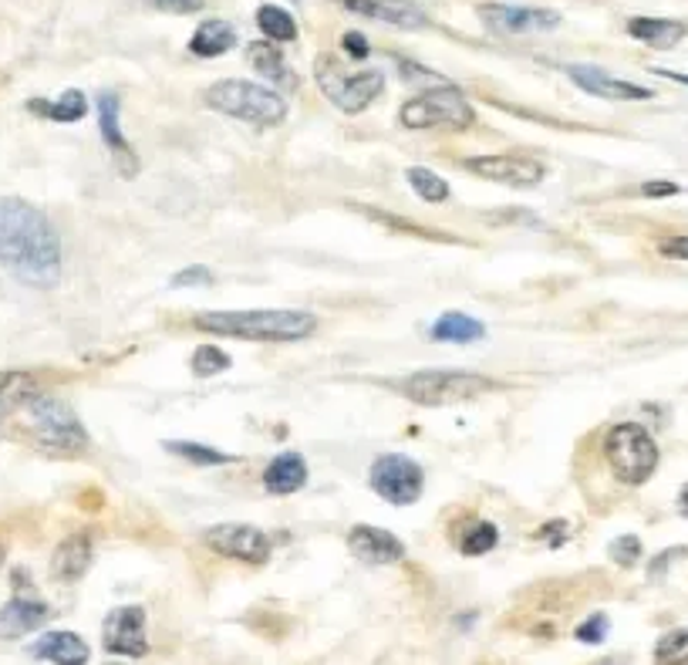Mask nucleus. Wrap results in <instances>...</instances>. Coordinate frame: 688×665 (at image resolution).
Wrapping results in <instances>:
<instances>
[{
    "label": "nucleus",
    "mask_w": 688,
    "mask_h": 665,
    "mask_svg": "<svg viewBox=\"0 0 688 665\" xmlns=\"http://www.w3.org/2000/svg\"><path fill=\"white\" fill-rule=\"evenodd\" d=\"M0 268L31 288L61 281V236L54 223L18 197H0Z\"/></svg>",
    "instance_id": "f257e3e1"
},
{
    "label": "nucleus",
    "mask_w": 688,
    "mask_h": 665,
    "mask_svg": "<svg viewBox=\"0 0 688 665\" xmlns=\"http://www.w3.org/2000/svg\"><path fill=\"white\" fill-rule=\"evenodd\" d=\"M193 328L210 335L240 339V342H304L317 331V314L311 311H203L193 318Z\"/></svg>",
    "instance_id": "f03ea898"
},
{
    "label": "nucleus",
    "mask_w": 688,
    "mask_h": 665,
    "mask_svg": "<svg viewBox=\"0 0 688 665\" xmlns=\"http://www.w3.org/2000/svg\"><path fill=\"white\" fill-rule=\"evenodd\" d=\"M203 102L213 112L240 119L253 129H274L287 119V102L274 89H264V85H256V81H243V78L216 81V85L206 89Z\"/></svg>",
    "instance_id": "7ed1b4c3"
},
{
    "label": "nucleus",
    "mask_w": 688,
    "mask_h": 665,
    "mask_svg": "<svg viewBox=\"0 0 688 665\" xmlns=\"http://www.w3.org/2000/svg\"><path fill=\"white\" fill-rule=\"evenodd\" d=\"M405 399L418 405H453V402H469L476 395L496 392L499 382L486 379L479 372H459V369H422L412 375H402L392 382Z\"/></svg>",
    "instance_id": "20e7f679"
},
{
    "label": "nucleus",
    "mask_w": 688,
    "mask_h": 665,
    "mask_svg": "<svg viewBox=\"0 0 688 665\" xmlns=\"http://www.w3.org/2000/svg\"><path fill=\"white\" fill-rule=\"evenodd\" d=\"M314 78L324 92V99L341 109L344 115H358L365 112L382 92H385V74L378 68H362L352 71L344 68L334 54H321L314 64Z\"/></svg>",
    "instance_id": "39448f33"
},
{
    "label": "nucleus",
    "mask_w": 688,
    "mask_h": 665,
    "mask_svg": "<svg viewBox=\"0 0 688 665\" xmlns=\"http://www.w3.org/2000/svg\"><path fill=\"white\" fill-rule=\"evenodd\" d=\"M24 412L31 420L34 440L44 450H51V453H81L84 446H89V433H84L81 420L64 399L38 392V395L28 399Z\"/></svg>",
    "instance_id": "423d86ee"
},
{
    "label": "nucleus",
    "mask_w": 688,
    "mask_h": 665,
    "mask_svg": "<svg viewBox=\"0 0 688 665\" xmlns=\"http://www.w3.org/2000/svg\"><path fill=\"white\" fill-rule=\"evenodd\" d=\"M605 456L615 476L628 486H641L658 470V446L641 423H618L605 436Z\"/></svg>",
    "instance_id": "0eeeda50"
},
{
    "label": "nucleus",
    "mask_w": 688,
    "mask_h": 665,
    "mask_svg": "<svg viewBox=\"0 0 688 665\" xmlns=\"http://www.w3.org/2000/svg\"><path fill=\"white\" fill-rule=\"evenodd\" d=\"M398 122L405 129H469L476 122V112L449 81V85L425 89L422 95L408 99L398 109Z\"/></svg>",
    "instance_id": "6e6552de"
},
{
    "label": "nucleus",
    "mask_w": 688,
    "mask_h": 665,
    "mask_svg": "<svg viewBox=\"0 0 688 665\" xmlns=\"http://www.w3.org/2000/svg\"><path fill=\"white\" fill-rule=\"evenodd\" d=\"M463 165L469 173H476L479 180L499 183V187H513V190H534L547 180V165L534 155L524 152H489V155H469L463 159Z\"/></svg>",
    "instance_id": "1a4fd4ad"
},
{
    "label": "nucleus",
    "mask_w": 688,
    "mask_h": 665,
    "mask_svg": "<svg viewBox=\"0 0 688 665\" xmlns=\"http://www.w3.org/2000/svg\"><path fill=\"white\" fill-rule=\"evenodd\" d=\"M368 483L382 501H388L395 507H408L425 490V473L415 460H408L402 453H385L372 463Z\"/></svg>",
    "instance_id": "9d476101"
},
{
    "label": "nucleus",
    "mask_w": 688,
    "mask_h": 665,
    "mask_svg": "<svg viewBox=\"0 0 688 665\" xmlns=\"http://www.w3.org/2000/svg\"><path fill=\"white\" fill-rule=\"evenodd\" d=\"M203 544L220 557L243 561V564H267L274 551L271 537L253 524H216L203 534Z\"/></svg>",
    "instance_id": "9b49d317"
},
{
    "label": "nucleus",
    "mask_w": 688,
    "mask_h": 665,
    "mask_svg": "<svg viewBox=\"0 0 688 665\" xmlns=\"http://www.w3.org/2000/svg\"><path fill=\"white\" fill-rule=\"evenodd\" d=\"M102 645L112 655L125 658H142L149 655V635H145V608L139 605H122L105 615L102 625Z\"/></svg>",
    "instance_id": "f8f14e48"
},
{
    "label": "nucleus",
    "mask_w": 688,
    "mask_h": 665,
    "mask_svg": "<svg viewBox=\"0 0 688 665\" xmlns=\"http://www.w3.org/2000/svg\"><path fill=\"white\" fill-rule=\"evenodd\" d=\"M483 24L499 34V38H516V34H540L554 31L560 24L557 11L547 8H516V4H483L479 8Z\"/></svg>",
    "instance_id": "ddd939ff"
},
{
    "label": "nucleus",
    "mask_w": 688,
    "mask_h": 665,
    "mask_svg": "<svg viewBox=\"0 0 688 665\" xmlns=\"http://www.w3.org/2000/svg\"><path fill=\"white\" fill-rule=\"evenodd\" d=\"M564 74L574 81L577 89H584L594 99H608V102H648V99H655L651 89H641V85H635V81L615 78L597 64H564Z\"/></svg>",
    "instance_id": "4468645a"
},
{
    "label": "nucleus",
    "mask_w": 688,
    "mask_h": 665,
    "mask_svg": "<svg viewBox=\"0 0 688 665\" xmlns=\"http://www.w3.org/2000/svg\"><path fill=\"white\" fill-rule=\"evenodd\" d=\"M99 129H102V139H105L112 159H115V170L125 180H135L139 177V155L122 135V99L115 92H105L99 99Z\"/></svg>",
    "instance_id": "2eb2a0df"
},
{
    "label": "nucleus",
    "mask_w": 688,
    "mask_h": 665,
    "mask_svg": "<svg viewBox=\"0 0 688 665\" xmlns=\"http://www.w3.org/2000/svg\"><path fill=\"white\" fill-rule=\"evenodd\" d=\"M341 8H348L352 14L382 21L388 28H402V31H422L433 21H428L425 8H418L415 0H341Z\"/></svg>",
    "instance_id": "dca6fc26"
},
{
    "label": "nucleus",
    "mask_w": 688,
    "mask_h": 665,
    "mask_svg": "<svg viewBox=\"0 0 688 665\" xmlns=\"http://www.w3.org/2000/svg\"><path fill=\"white\" fill-rule=\"evenodd\" d=\"M348 551L362 561V564H395L405 557V544L385 531V527H368V524H358L352 527L348 534Z\"/></svg>",
    "instance_id": "f3484780"
},
{
    "label": "nucleus",
    "mask_w": 688,
    "mask_h": 665,
    "mask_svg": "<svg viewBox=\"0 0 688 665\" xmlns=\"http://www.w3.org/2000/svg\"><path fill=\"white\" fill-rule=\"evenodd\" d=\"M48 618H51V608L41 598L18 595V598H11L4 608H0V638H4V642L24 638V635L38 632Z\"/></svg>",
    "instance_id": "a211bd4d"
},
{
    "label": "nucleus",
    "mask_w": 688,
    "mask_h": 665,
    "mask_svg": "<svg viewBox=\"0 0 688 665\" xmlns=\"http://www.w3.org/2000/svg\"><path fill=\"white\" fill-rule=\"evenodd\" d=\"M92 557H95V547L89 534H68L51 554V574L64 581V585H74V581H81L84 571L92 567Z\"/></svg>",
    "instance_id": "6ab92c4d"
},
{
    "label": "nucleus",
    "mask_w": 688,
    "mask_h": 665,
    "mask_svg": "<svg viewBox=\"0 0 688 665\" xmlns=\"http://www.w3.org/2000/svg\"><path fill=\"white\" fill-rule=\"evenodd\" d=\"M34 658H44L51 665H89L92 648L74 632H48L34 642Z\"/></svg>",
    "instance_id": "aec40b11"
},
{
    "label": "nucleus",
    "mask_w": 688,
    "mask_h": 665,
    "mask_svg": "<svg viewBox=\"0 0 688 665\" xmlns=\"http://www.w3.org/2000/svg\"><path fill=\"white\" fill-rule=\"evenodd\" d=\"M307 483V463L301 453H281L267 470H264V486L277 496L297 493Z\"/></svg>",
    "instance_id": "412c9836"
},
{
    "label": "nucleus",
    "mask_w": 688,
    "mask_h": 665,
    "mask_svg": "<svg viewBox=\"0 0 688 665\" xmlns=\"http://www.w3.org/2000/svg\"><path fill=\"white\" fill-rule=\"evenodd\" d=\"M236 44V24L223 21V18H213V21H203L193 38H190V51L196 58H220L226 54L230 48Z\"/></svg>",
    "instance_id": "4be33fe9"
},
{
    "label": "nucleus",
    "mask_w": 688,
    "mask_h": 665,
    "mask_svg": "<svg viewBox=\"0 0 688 665\" xmlns=\"http://www.w3.org/2000/svg\"><path fill=\"white\" fill-rule=\"evenodd\" d=\"M246 61L261 71L267 81H274L277 89H297V74L287 68V61H284V54L274 48V44H264V41H253L250 48H246Z\"/></svg>",
    "instance_id": "5701e85b"
},
{
    "label": "nucleus",
    "mask_w": 688,
    "mask_h": 665,
    "mask_svg": "<svg viewBox=\"0 0 688 665\" xmlns=\"http://www.w3.org/2000/svg\"><path fill=\"white\" fill-rule=\"evenodd\" d=\"M628 34L635 41L648 44V48L668 51V48H675L685 38V24L668 21V18H631L628 21Z\"/></svg>",
    "instance_id": "b1692460"
},
{
    "label": "nucleus",
    "mask_w": 688,
    "mask_h": 665,
    "mask_svg": "<svg viewBox=\"0 0 688 665\" xmlns=\"http://www.w3.org/2000/svg\"><path fill=\"white\" fill-rule=\"evenodd\" d=\"M428 335H433L436 342L469 345V342H479V339L486 335V324L476 321V318H469V314H463V311H446V314L433 324V331H428Z\"/></svg>",
    "instance_id": "393cba45"
},
{
    "label": "nucleus",
    "mask_w": 688,
    "mask_h": 665,
    "mask_svg": "<svg viewBox=\"0 0 688 665\" xmlns=\"http://www.w3.org/2000/svg\"><path fill=\"white\" fill-rule=\"evenodd\" d=\"M28 109H31L34 115H44V119H51V122L68 125V122L84 119V112H89V99H84L78 89H71V92H64V95H61V99H54V102L31 99V102H28Z\"/></svg>",
    "instance_id": "a878e982"
},
{
    "label": "nucleus",
    "mask_w": 688,
    "mask_h": 665,
    "mask_svg": "<svg viewBox=\"0 0 688 665\" xmlns=\"http://www.w3.org/2000/svg\"><path fill=\"white\" fill-rule=\"evenodd\" d=\"M405 180H408V187L415 190V197L425 200V203H446V200L453 197L449 183H446L439 173L425 170V165H412V170H405Z\"/></svg>",
    "instance_id": "bb28decb"
},
{
    "label": "nucleus",
    "mask_w": 688,
    "mask_h": 665,
    "mask_svg": "<svg viewBox=\"0 0 688 665\" xmlns=\"http://www.w3.org/2000/svg\"><path fill=\"white\" fill-rule=\"evenodd\" d=\"M256 28H261L271 41H294L297 38V21L291 18V11L277 8V4H264L256 11Z\"/></svg>",
    "instance_id": "cd10ccee"
},
{
    "label": "nucleus",
    "mask_w": 688,
    "mask_h": 665,
    "mask_svg": "<svg viewBox=\"0 0 688 665\" xmlns=\"http://www.w3.org/2000/svg\"><path fill=\"white\" fill-rule=\"evenodd\" d=\"M165 450L183 456V460H190V463H196V466H223V463H233V460H236L233 453H223V450H213V446H203V443H186V440H183V443H180V440H169Z\"/></svg>",
    "instance_id": "c85d7f7f"
},
{
    "label": "nucleus",
    "mask_w": 688,
    "mask_h": 665,
    "mask_svg": "<svg viewBox=\"0 0 688 665\" xmlns=\"http://www.w3.org/2000/svg\"><path fill=\"white\" fill-rule=\"evenodd\" d=\"M499 544V531L489 524V521H479V524H469L459 537V551L466 557H479V554H489L493 547Z\"/></svg>",
    "instance_id": "c756f323"
},
{
    "label": "nucleus",
    "mask_w": 688,
    "mask_h": 665,
    "mask_svg": "<svg viewBox=\"0 0 688 665\" xmlns=\"http://www.w3.org/2000/svg\"><path fill=\"white\" fill-rule=\"evenodd\" d=\"M193 375L196 379H213V375H223L230 369V355L216 345H200L193 352V362H190Z\"/></svg>",
    "instance_id": "7c9ffc66"
},
{
    "label": "nucleus",
    "mask_w": 688,
    "mask_h": 665,
    "mask_svg": "<svg viewBox=\"0 0 688 665\" xmlns=\"http://www.w3.org/2000/svg\"><path fill=\"white\" fill-rule=\"evenodd\" d=\"M655 658L658 665H688V628L661 635L655 645Z\"/></svg>",
    "instance_id": "2f4dec72"
},
{
    "label": "nucleus",
    "mask_w": 688,
    "mask_h": 665,
    "mask_svg": "<svg viewBox=\"0 0 688 665\" xmlns=\"http://www.w3.org/2000/svg\"><path fill=\"white\" fill-rule=\"evenodd\" d=\"M608 554H611L615 564H621V567H635V564L641 561V537H635V534H621L618 541H611Z\"/></svg>",
    "instance_id": "473e14b6"
},
{
    "label": "nucleus",
    "mask_w": 688,
    "mask_h": 665,
    "mask_svg": "<svg viewBox=\"0 0 688 665\" xmlns=\"http://www.w3.org/2000/svg\"><path fill=\"white\" fill-rule=\"evenodd\" d=\"M608 628H611V622H608V615H590L587 622H580L577 625V642H587V645H600L608 638Z\"/></svg>",
    "instance_id": "72a5a7b5"
},
{
    "label": "nucleus",
    "mask_w": 688,
    "mask_h": 665,
    "mask_svg": "<svg viewBox=\"0 0 688 665\" xmlns=\"http://www.w3.org/2000/svg\"><path fill=\"white\" fill-rule=\"evenodd\" d=\"M169 284H172V288H210V284H213V271L203 268V264H193V268H186V271H180V274H172Z\"/></svg>",
    "instance_id": "f704fd0d"
},
{
    "label": "nucleus",
    "mask_w": 688,
    "mask_h": 665,
    "mask_svg": "<svg viewBox=\"0 0 688 665\" xmlns=\"http://www.w3.org/2000/svg\"><path fill=\"white\" fill-rule=\"evenodd\" d=\"M145 4L165 14H196L206 8V0H145Z\"/></svg>",
    "instance_id": "c9c22d12"
},
{
    "label": "nucleus",
    "mask_w": 688,
    "mask_h": 665,
    "mask_svg": "<svg viewBox=\"0 0 688 665\" xmlns=\"http://www.w3.org/2000/svg\"><path fill=\"white\" fill-rule=\"evenodd\" d=\"M658 251L671 261H688V233H678V236H665L658 243Z\"/></svg>",
    "instance_id": "e433bc0d"
},
{
    "label": "nucleus",
    "mask_w": 688,
    "mask_h": 665,
    "mask_svg": "<svg viewBox=\"0 0 688 665\" xmlns=\"http://www.w3.org/2000/svg\"><path fill=\"white\" fill-rule=\"evenodd\" d=\"M341 44H344V51H348L355 61H365V58H368V51H372V48H368V41H365V34H358V31H348V34L341 38Z\"/></svg>",
    "instance_id": "4c0bfd02"
},
{
    "label": "nucleus",
    "mask_w": 688,
    "mask_h": 665,
    "mask_svg": "<svg viewBox=\"0 0 688 665\" xmlns=\"http://www.w3.org/2000/svg\"><path fill=\"white\" fill-rule=\"evenodd\" d=\"M641 193H645V197H651V200H658V197H675V193H678V183L655 180V183H645V187H641Z\"/></svg>",
    "instance_id": "58836bf2"
},
{
    "label": "nucleus",
    "mask_w": 688,
    "mask_h": 665,
    "mask_svg": "<svg viewBox=\"0 0 688 665\" xmlns=\"http://www.w3.org/2000/svg\"><path fill=\"white\" fill-rule=\"evenodd\" d=\"M655 74H661V78H671V81H678V85H688V74H681V71H668V68H655Z\"/></svg>",
    "instance_id": "ea45409f"
},
{
    "label": "nucleus",
    "mask_w": 688,
    "mask_h": 665,
    "mask_svg": "<svg viewBox=\"0 0 688 665\" xmlns=\"http://www.w3.org/2000/svg\"><path fill=\"white\" fill-rule=\"evenodd\" d=\"M678 511L688 517V483H685V486H681V493H678Z\"/></svg>",
    "instance_id": "a19ab883"
},
{
    "label": "nucleus",
    "mask_w": 688,
    "mask_h": 665,
    "mask_svg": "<svg viewBox=\"0 0 688 665\" xmlns=\"http://www.w3.org/2000/svg\"><path fill=\"white\" fill-rule=\"evenodd\" d=\"M597 665H628V658L618 655V658H605V662H597Z\"/></svg>",
    "instance_id": "79ce46f5"
},
{
    "label": "nucleus",
    "mask_w": 688,
    "mask_h": 665,
    "mask_svg": "<svg viewBox=\"0 0 688 665\" xmlns=\"http://www.w3.org/2000/svg\"><path fill=\"white\" fill-rule=\"evenodd\" d=\"M0 420H4V412H0Z\"/></svg>",
    "instance_id": "37998d69"
}]
</instances>
